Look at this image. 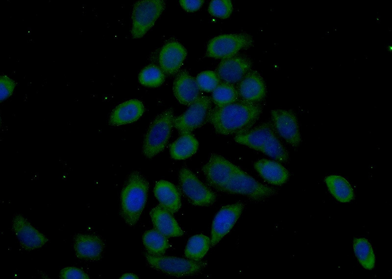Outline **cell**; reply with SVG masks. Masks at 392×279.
Wrapping results in <instances>:
<instances>
[{"mask_svg":"<svg viewBox=\"0 0 392 279\" xmlns=\"http://www.w3.org/2000/svg\"><path fill=\"white\" fill-rule=\"evenodd\" d=\"M237 167L222 156L213 153L202 169L208 185L220 190L230 180Z\"/></svg>","mask_w":392,"mask_h":279,"instance_id":"8fae6325","label":"cell"},{"mask_svg":"<svg viewBox=\"0 0 392 279\" xmlns=\"http://www.w3.org/2000/svg\"><path fill=\"white\" fill-rule=\"evenodd\" d=\"M174 114L169 109L158 115L152 121L145 137L142 147L144 155L152 158L165 148L173 126Z\"/></svg>","mask_w":392,"mask_h":279,"instance_id":"277c9868","label":"cell"},{"mask_svg":"<svg viewBox=\"0 0 392 279\" xmlns=\"http://www.w3.org/2000/svg\"><path fill=\"white\" fill-rule=\"evenodd\" d=\"M234 139L238 143L260 151L279 162H286L289 159L287 150L277 138L274 127L270 122L236 135Z\"/></svg>","mask_w":392,"mask_h":279,"instance_id":"7a4b0ae2","label":"cell"},{"mask_svg":"<svg viewBox=\"0 0 392 279\" xmlns=\"http://www.w3.org/2000/svg\"><path fill=\"white\" fill-rule=\"evenodd\" d=\"M262 112V107L259 103L240 98L230 104L211 108L207 120L219 134L238 135L251 129Z\"/></svg>","mask_w":392,"mask_h":279,"instance_id":"6da1fadb","label":"cell"},{"mask_svg":"<svg viewBox=\"0 0 392 279\" xmlns=\"http://www.w3.org/2000/svg\"><path fill=\"white\" fill-rule=\"evenodd\" d=\"M252 37L247 33L228 34L212 39L207 46L206 55L215 59H225L236 54L241 49L253 45Z\"/></svg>","mask_w":392,"mask_h":279,"instance_id":"ba28073f","label":"cell"},{"mask_svg":"<svg viewBox=\"0 0 392 279\" xmlns=\"http://www.w3.org/2000/svg\"><path fill=\"white\" fill-rule=\"evenodd\" d=\"M251 62L247 58L239 55L222 59L216 73L222 82L231 84L239 83L250 70Z\"/></svg>","mask_w":392,"mask_h":279,"instance_id":"9a60e30c","label":"cell"},{"mask_svg":"<svg viewBox=\"0 0 392 279\" xmlns=\"http://www.w3.org/2000/svg\"><path fill=\"white\" fill-rule=\"evenodd\" d=\"M220 191L245 195L255 200L270 197L276 193L274 188L258 182L238 166Z\"/></svg>","mask_w":392,"mask_h":279,"instance_id":"5b68a950","label":"cell"},{"mask_svg":"<svg viewBox=\"0 0 392 279\" xmlns=\"http://www.w3.org/2000/svg\"><path fill=\"white\" fill-rule=\"evenodd\" d=\"M149 188L146 179L138 171L131 173L121 195V214L130 226L138 221L145 208Z\"/></svg>","mask_w":392,"mask_h":279,"instance_id":"3957f363","label":"cell"},{"mask_svg":"<svg viewBox=\"0 0 392 279\" xmlns=\"http://www.w3.org/2000/svg\"><path fill=\"white\" fill-rule=\"evenodd\" d=\"M196 80L200 90L207 92H213L221 82L217 73L210 70L201 72Z\"/></svg>","mask_w":392,"mask_h":279,"instance_id":"4dcf8cb0","label":"cell"},{"mask_svg":"<svg viewBox=\"0 0 392 279\" xmlns=\"http://www.w3.org/2000/svg\"><path fill=\"white\" fill-rule=\"evenodd\" d=\"M145 108L143 103L138 99H131L118 105L111 113L109 123L119 126L133 122L143 114Z\"/></svg>","mask_w":392,"mask_h":279,"instance_id":"44dd1931","label":"cell"},{"mask_svg":"<svg viewBox=\"0 0 392 279\" xmlns=\"http://www.w3.org/2000/svg\"><path fill=\"white\" fill-rule=\"evenodd\" d=\"M212 99L216 106H222L237 101L240 97L233 84L220 82L213 91Z\"/></svg>","mask_w":392,"mask_h":279,"instance_id":"f1b7e54d","label":"cell"},{"mask_svg":"<svg viewBox=\"0 0 392 279\" xmlns=\"http://www.w3.org/2000/svg\"><path fill=\"white\" fill-rule=\"evenodd\" d=\"M143 242L148 253L152 255H163L170 247L167 237L155 229L144 233Z\"/></svg>","mask_w":392,"mask_h":279,"instance_id":"484cf974","label":"cell"},{"mask_svg":"<svg viewBox=\"0 0 392 279\" xmlns=\"http://www.w3.org/2000/svg\"><path fill=\"white\" fill-rule=\"evenodd\" d=\"M13 231L22 247L26 250L40 248L48 241L47 237L35 229L24 216L17 214L13 218Z\"/></svg>","mask_w":392,"mask_h":279,"instance_id":"5bb4252c","label":"cell"},{"mask_svg":"<svg viewBox=\"0 0 392 279\" xmlns=\"http://www.w3.org/2000/svg\"><path fill=\"white\" fill-rule=\"evenodd\" d=\"M202 0H181L179 1L182 8L188 12H194L198 10L203 3Z\"/></svg>","mask_w":392,"mask_h":279,"instance_id":"e575fe53","label":"cell"},{"mask_svg":"<svg viewBox=\"0 0 392 279\" xmlns=\"http://www.w3.org/2000/svg\"><path fill=\"white\" fill-rule=\"evenodd\" d=\"M154 229L167 237L182 236L184 232L172 214L158 204L150 212Z\"/></svg>","mask_w":392,"mask_h":279,"instance_id":"ffe728a7","label":"cell"},{"mask_svg":"<svg viewBox=\"0 0 392 279\" xmlns=\"http://www.w3.org/2000/svg\"><path fill=\"white\" fill-rule=\"evenodd\" d=\"M232 9V4L230 0H213L209 4L208 11L215 17L226 19L229 17Z\"/></svg>","mask_w":392,"mask_h":279,"instance_id":"1f68e13d","label":"cell"},{"mask_svg":"<svg viewBox=\"0 0 392 279\" xmlns=\"http://www.w3.org/2000/svg\"><path fill=\"white\" fill-rule=\"evenodd\" d=\"M173 92L180 103L189 106L201 95L196 80L185 70L180 71L176 76Z\"/></svg>","mask_w":392,"mask_h":279,"instance_id":"e0dca14e","label":"cell"},{"mask_svg":"<svg viewBox=\"0 0 392 279\" xmlns=\"http://www.w3.org/2000/svg\"><path fill=\"white\" fill-rule=\"evenodd\" d=\"M236 89L240 98L259 103L265 97L266 89L264 80L258 72L250 70L237 84Z\"/></svg>","mask_w":392,"mask_h":279,"instance_id":"2e32d148","label":"cell"},{"mask_svg":"<svg viewBox=\"0 0 392 279\" xmlns=\"http://www.w3.org/2000/svg\"><path fill=\"white\" fill-rule=\"evenodd\" d=\"M244 208L242 203L223 207L216 215L212 225L211 245L215 246L231 230Z\"/></svg>","mask_w":392,"mask_h":279,"instance_id":"7c38bea8","label":"cell"},{"mask_svg":"<svg viewBox=\"0 0 392 279\" xmlns=\"http://www.w3.org/2000/svg\"><path fill=\"white\" fill-rule=\"evenodd\" d=\"M165 7L162 0H143L135 2L132 11L131 34L142 37L154 25Z\"/></svg>","mask_w":392,"mask_h":279,"instance_id":"52a82bcc","label":"cell"},{"mask_svg":"<svg viewBox=\"0 0 392 279\" xmlns=\"http://www.w3.org/2000/svg\"><path fill=\"white\" fill-rule=\"evenodd\" d=\"M273 127L285 140L293 146L296 147L301 141L297 120L291 111L282 109L271 111Z\"/></svg>","mask_w":392,"mask_h":279,"instance_id":"4fadbf2b","label":"cell"},{"mask_svg":"<svg viewBox=\"0 0 392 279\" xmlns=\"http://www.w3.org/2000/svg\"><path fill=\"white\" fill-rule=\"evenodd\" d=\"M179 180L183 194L193 205L207 206L215 202L216 198L215 193L188 168L182 167L180 169Z\"/></svg>","mask_w":392,"mask_h":279,"instance_id":"9c48e42d","label":"cell"},{"mask_svg":"<svg viewBox=\"0 0 392 279\" xmlns=\"http://www.w3.org/2000/svg\"><path fill=\"white\" fill-rule=\"evenodd\" d=\"M353 248L358 261L364 268L372 269L375 265V256L368 241L365 238H355L353 240Z\"/></svg>","mask_w":392,"mask_h":279,"instance_id":"83f0119b","label":"cell"},{"mask_svg":"<svg viewBox=\"0 0 392 279\" xmlns=\"http://www.w3.org/2000/svg\"><path fill=\"white\" fill-rule=\"evenodd\" d=\"M325 181L332 195L339 202L347 203L354 198L353 189L343 177L339 175H330Z\"/></svg>","mask_w":392,"mask_h":279,"instance_id":"d4e9b609","label":"cell"},{"mask_svg":"<svg viewBox=\"0 0 392 279\" xmlns=\"http://www.w3.org/2000/svg\"><path fill=\"white\" fill-rule=\"evenodd\" d=\"M164 72L160 68L153 64L145 67L140 72L139 81L140 83L147 87H157L165 80Z\"/></svg>","mask_w":392,"mask_h":279,"instance_id":"f546056e","label":"cell"},{"mask_svg":"<svg viewBox=\"0 0 392 279\" xmlns=\"http://www.w3.org/2000/svg\"><path fill=\"white\" fill-rule=\"evenodd\" d=\"M187 55L186 48L176 41L165 44L159 53L161 69L166 74L172 75L178 71Z\"/></svg>","mask_w":392,"mask_h":279,"instance_id":"ac0fdd59","label":"cell"},{"mask_svg":"<svg viewBox=\"0 0 392 279\" xmlns=\"http://www.w3.org/2000/svg\"><path fill=\"white\" fill-rule=\"evenodd\" d=\"M211 109V98L200 95L183 114L174 118L173 126L181 135L191 133L204 123Z\"/></svg>","mask_w":392,"mask_h":279,"instance_id":"30bf717a","label":"cell"},{"mask_svg":"<svg viewBox=\"0 0 392 279\" xmlns=\"http://www.w3.org/2000/svg\"><path fill=\"white\" fill-rule=\"evenodd\" d=\"M148 264L154 269L167 275L182 278L195 274L206 265V263L200 260L186 259L175 256H155L145 254Z\"/></svg>","mask_w":392,"mask_h":279,"instance_id":"8992f818","label":"cell"},{"mask_svg":"<svg viewBox=\"0 0 392 279\" xmlns=\"http://www.w3.org/2000/svg\"><path fill=\"white\" fill-rule=\"evenodd\" d=\"M59 276L62 279H89V276L83 270L74 267H67L63 268L60 271Z\"/></svg>","mask_w":392,"mask_h":279,"instance_id":"836d02e7","label":"cell"},{"mask_svg":"<svg viewBox=\"0 0 392 279\" xmlns=\"http://www.w3.org/2000/svg\"><path fill=\"white\" fill-rule=\"evenodd\" d=\"M0 102L9 98L13 93L16 86L15 82L5 75L0 76Z\"/></svg>","mask_w":392,"mask_h":279,"instance_id":"d6a6232c","label":"cell"},{"mask_svg":"<svg viewBox=\"0 0 392 279\" xmlns=\"http://www.w3.org/2000/svg\"><path fill=\"white\" fill-rule=\"evenodd\" d=\"M104 243L98 236L78 234L74 238V249L76 256L80 259L97 260L101 257Z\"/></svg>","mask_w":392,"mask_h":279,"instance_id":"d6986e66","label":"cell"},{"mask_svg":"<svg viewBox=\"0 0 392 279\" xmlns=\"http://www.w3.org/2000/svg\"><path fill=\"white\" fill-rule=\"evenodd\" d=\"M211 245V240L207 236L196 234L191 237L187 244L185 255L189 259L200 260L208 252Z\"/></svg>","mask_w":392,"mask_h":279,"instance_id":"4316f807","label":"cell"},{"mask_svg":"<svg viewBox=\"0 0 392 279\" xmlns=\"http://www.w3.org/2000/svg\"><path fill=\"white\" fill-rule=\"evenodd\" d=\"M154 194L159 204L171 213L177 212L180 209V194L172 183L163 180L158 181L154 188Z\"/></svg>","mask_w":392,"mask_h":279,"instance_id":"7402d4cb","label":"cell"},{"mask_svg":"<svg viewBox=\"0 0 392 279\" xmlns=\"http://www.w3.org/2000/svg\"><path fill=\"white\" fill-rule=\"evenodd\" d=\"M254 168L266 181L274 185H281L288 179L289 172L281 164L267 159L255 163Z\"/></svg>","mask_w":392,"mask_h":279,"instance_id":"603a6c76","label":"cell"},{"mask_svg":"<svg viewBox=\"0 0 392 279\" xmlns=\"http://www.w3.org/2000/svg\"><path fill=\"white\" fill-rule=\"evenodd\" d=\"M198 142L191 133L182 134L170 147L171 157L175 160L187 159L197 151Z\"/></svg>","mask_w":392,"mask_h":279,"instance_id":"cb8c5ba5","label":"cell"},{"mask_svg":"<svg viewBox=\"0 0 392 279\" xmlns=\"http://www.w3.org/2000/svg\"><path fill=\"white\" fill-rule=\"evenodd\" d=\"M138 277L133 273H125L122 276L120 279H138Z\"/></svg>","mask_w":392,"mask_h":279,"instance_id":"d590c367","label":"cell"}]
</instances>
